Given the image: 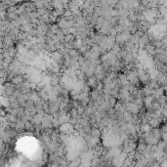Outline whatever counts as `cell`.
<instances>
[{
    "mask_svg": "<svg viewBox=\"0 0 167 167\" xmlns=\"http://www.w3.org/2000/svg\"><path fill=\"white\" fill-rule=\"evenodd\" d=\"M16 90H17V88H16V86H15L14 84H12V85L9 84V85H7V86L5 87V89H4V95H5L6 97H10V96H12V95L15 94Z\"/></svg>",
    "mask_w": 167,
    "mask_h": 167,
    "instance_id": "cell-1",
    "label": "cell"
},
{
    "mask_svg": "<svg viewBox=\"0 0 167 167\" xmlns=\"http://www.w3.org/2000/svg\"><path fill=\"white\" fill-rule=\"evenodd\" d=\"M24 82V76L22 74H16L12 77V84L14 85H21Z\"/></svg>",
    "mask_w": 167,
    "mask_h": 167,
    "instance_id": "cell-2",
    "label": "cell"
},
{
    "mask_svg": "<svg viewBox=\"0 0 167 167\" xmlns=\"http://www.w3.org/2000/svg\"><path fill=\"white\" fill-rule=\"evenodd\" d=\"M97 83H98V79H97V77L95 76V75H90L89 76V78H88V82H87V84H88V87H92V88H95L96 85H97Z\"/></svg>",
    "mask_w": 167,
    "mask_h": 167,
    "instance_id": "cell-3",
    "label": "cell"
},
{
    "mask_svg": "<svg viewBox=\"0 0 167 167\" xmlns=\"http://www.w3.org/2000/svg\"><path fill=\"white\" fill-rule=\"evenodd\" d=\"M14 128L17 130V131H22V130L25 129V121L23 119H17L16 122H15V126Z\"/></svg>",
    "mask_w": 167,
    "mask_h": 167,
    "instance_id": "cell-4",
    "label": "cell"
},
{
    "mask_svg": "<svg viewBox=\"0 0 167 167\" xmlns=\"http://www.w3.org/2000/svg\"><path fill=\"white\" fill-rule=\"evenodd\" d=\"M51 58L53 59V61H54L55 63L59 62V61H61V60L63 59V54L60 52V51H55V52L52 53Z\"/></svg>",
    "mask_w": 167,
    "mask_h": 167,
    "instance_id": "cell-5",
    "label": "cell"
},
{
    "mask_svg": "<svg viewBox=\"0 0 167 167\" xmlns=\"http://www.w3.org/2000/svg\"><path fill=\"white\" fill-rule=\"evenodd\" d=\"M149 42H150V38H149L147 34H144V35H142V36L140 37V42H139V43H140V45H141L142 47L143 46L145 47V46H146L147 44L149 43Z\"/></svg>",
    "mask_w": 167,
    "mask_h": 167,
    "instance_id": "cell-6",
    "label": "cell"
},
{
    "mask_svg": "<svg viewBox=\"0 0 167 167\" xmlns=\"http://www.w3.org/2000/svg\"><path fill=\"white\" fill-rule=\"evenodd\" d=\"M89 133H90V136L94 137V138H99L101 136V131L97 127H92L89 131Z\"/></svg>",
    "mask_w": 167,
    "mask_h": 167,
    "instance_id": "cell-7",
    "label": "cell"
},
{
    "mask_svg": "<svg viewBox=\"0 0 167 167\" xmlns=\"http://www.w3.org/2000/svg\"><path fill=\"white\" fill-rule=\"evenodd\" d=\"M153 102H154V96H151V95H148V96H146L145 98H143L144 105H146L148 108H149V105L153 104Z\"/></svg>",
    "mask_w": 167,
    "mask_h": 167,
    "instance_id": "cell-8",
    "label": "cell"
},
{
    "mask_svg": "<svg viewBox=\"0 0 167 167\" xmlns=\"http://www.w3.org/2000/svg\"><path fill=\"white\" fill-rule=\"evenodd\" d=\"M145 48H146V50H147V52H148V54H155V45H154V43H148L147 44L146 46H145Z\"/></svg>",
    "mask_w": 167,
    "mask_h": 167,
    "instance_id": "cell-9",
    "label": "cell"
},
{
    "mask_svg": "<svg viewBox=\"0 0 167 167\" xmlns=\"http://www.w3.org/2000/svg\"><path fill=\"white\" fill-rule=\"evenodd\" d=\"M3 45H5V46H7V47L12 46L13 39H12V37H11V35H7V36H5L4 40H3Z\"/></svg>",
    "mask_w": 167,
    "mask_h": 167,
    "instance_id": "cell-10",
    "label": "cell"
},
{
    "mask_svg": "<svg viewBox=\"0 0 167 167\" xmlns=\"http://www.w3.org/2000/svg\"><path fill=\"white\" fill-rule=\"evenodd\" d=\"M116 103H117V101H116V98L111 95V97L109 98V104L111 105V108H113V107H114V105H115Z\"/></svg>",
    "mask_w": 167,
    "mask_h": 167,
    "instance_id": "cell-11",
    "label": "cell"
},
{
    "mask_svg": "<svg viewBox=\"0 0 167 167\" xmlns=\"http://www.w3.org/2000/svg\"><path fill=\"white\" fill-rule=\"evenodd\" d=\"M146 148H147L146 143H140V144H139V146H138V148H137V149L143 153V151H144V149H145Z\"/></svg>",
    "mask_w": 167,
    "mask_h": 167,
    "instance_id": "cell-12",
    "label": "cell"
},
{
    "mask_svg": "<svg viewBox=\"0 0 167 167\" xmlns=\"http://www.w3.org/2000/svg\"><path fill=\"white\" fill-rule=\"evenodd\" d=\"M1 47H3V41L0 39V48H1Z\"/></svg>",
    "mask_w": 167,
    "mask_h": 167,
    "instance_id": "cell-13",
    "label": "cell"
}]
</instances>
